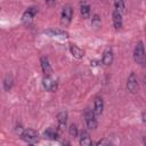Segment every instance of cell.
<instances>
[{
    "label": "cell",
    "instance_id": "obj_8",
    "mask_svg": "<svg viewBox=\"0 0 146 146\" xmlns=\"http://www.w3.org/2000/svg\"><path fill=\"white\" fill-rule=\"evenodd\" d=\"M40 63H41V67H42V71L44 73V75H51L52 74V68H51V65L49 63V59L46 56H42L41 59H40Z\"/></svg>",
    "mask_w": 146,
    "mask_h": 146
},
{
    "label": "cell",
    "instance_id": "obj_22",
    "mask_svg": "<svg viewBox=\"0 0 146 146\" xmlns=\"http://www.w3.org/2000/svg\"><path fill=\"white\" fill-rule=\"evenodd\" d=\"M96 145H97V146H99V145H110V141L106 140V139H102V140H98V141L96 143Z\"/></svg>",
    "mask_w": 146,
    "mask_h": 146
},
{
    "label": "cell",
    "instance_id": "obj_14",
    "mask_svg": "<svg viewBox=\"0 0 146 146\" xmlns=\"http://www.w3.org/2000/svg\"><path fill=\"white\" fill-rule=\"evenodd\" d=\"M43 137L44 138H48V139H51V140H57L59 135H58V131L54 128H48L44 132H43Z\"/></svg>",
    "mask_w": 146,
    "mask_h": 146
},
{
    "label": "cell",
    "instance_id": "obj_19",
    "mask_svg": "<svg viewBox=\"0 0 146 146\" xmlns=\"http://www.w3.org/2000/svg\"><path fill=\"white\" fill-rule=\"evenodd\" d=\"M13 84H14V79H13V76L10 74H8L5 78V80H3V88H5V90H10Z\"/></svg>",
    "mask_w": 146,
    "mask_h": 146
},
{
    "label": "cell",
    "instance_id": "obj_10",
    "mask_svg": "<svg viewBox=\"0 0 146 146\" xmlns=\"http://www.w3.org/2000/svg\"><path fill=\"white\" fill-rule=\"evenodd\" d=\"M103 108H104V102L102 97H97L94 102V110H92L95 115H100L103 113Z\"/></svg>",
    "mask_w": 146,
    "mask_h": 146
},
{
    "label": "cell",
    "instance_id": "obj_4",
    "mask_svg": "<svg viewBox=\"0 0 146 146\" xmlns=\"http://www.w3.org/2000/svg\"><path fill=\"white\" fill-rule=\"evenodd\" d=\"M83 116H84L86 124H87V127L89 129L97 128V120H96V115H95L94 111H91L90 108H86L84 113H83Z\"/></svg>",
    "mask_w": 146,
    "mask_h": 146
},
{
    "label": "cell",
    "instance_id": "obj_5",
    "mask_svg": "<svg viewBox=\"0 0 146 146\" xmlns=\"http://www.w3.org/2000/svg\"><path fill=\"white\" fill-rule=\"evenodd\" d=\"M36 13H38V8H35V7H30L27 10L24 11V14H23V16H22V23H23L24 25H26V26L31 25L32 22H33L34 16L36 15Z\"/></svg>",
    "mask_w": 146,
    "mask_h": 146
},
{
    "label": "cell",
    "instance_id": "obj_21",
    "mask_svg": "<svg viewBox=\"0 0 146 146\" xmlns=\"http://www.w3.org/2000/svg\"><path fill=\"white\" fill-rule=\"evenodd\" d=\"M68 132H70V135L73 137V138H75V137H78V128H76V124H71L70 125V128H68Z\"/></svg>",
    "mask_w": 146,
    "mask_h": 146
},
{
    "label": "cell",
    "instance_id": "obj_17",
    "mask_svg": "<svg viewBox=\"0 0 146 146\" xmlns=\"http://www.w3.org/2000/svg\"><path fill=\"white\" fill-rule=\"evenodd\" d=\"M47 34H50L51 36H64V38H67L68 34L67 32L65 31H62V30H48L46 31Z\"/></svg>",
    "mask_w": 146,
    "mask_h": 146
},
{
    "label": "cell",
    "instance_id": "obj_20",
    "mask_svg": "<svg viewBox=\"0 0 146 146\" xmlns=\"http://www.w3.org/2000/svg\"><path fill=\"white\" fill-rule=\"evenodd\" d=\"M100 24H102L100 17H99L97 14H95V15L92 16V18H91V25H92V27L98 29V27H100Z\"/></svg>",
    "mask_w": 146,
    "mask_h": 146
},
{
    "label": "cell",
    "instance_id": "obj_6",
    "mask_svg": "<svg viewBox=\"0 0 146 146\" xmlns=\"http://www.w3.org/2000/svg\"><path fill=\"white\" fill-rule=\"evenodd\" d=\"M138 80H137V76L135 73H130L128 80H127V89L128 91H130L131 94H135L138 91Z\"/></svg>",
    "mask_w": 146,
    "mask_h": 146
},
{
    "label": "cell",
    "instance_id": "obj_3",
    "mask_svg": "<svg viewBox=\"0 0 146 146\" xmlns=\"http://www.w3.org/2000/svg\"><path fill=\"white\" fill-rule=\"evenodd\" d=\"M72 16H73V7L71 5L64 6L62 10V15H60V24L64 26L68 25L71 23Z\"/></svg>",
    "mask_w": 146,
    "mask_h": 146
},
{
    "label": "cell",
    "instance_id": "obj_15",
    "mask_svg": "<svg viewBox=\"0 0 146 146\" xmlns=\"http://www.w3.org/2000/svg\"><path fill=\"white\" fill-rule=\"evenodd\" d=\"M80 145H82V146L91 145V138H90L89 133L86 130H82L80 132Z\"/></svg>",
    "mask_w": 146,
    "mask_h": 146
},
{
    "label": "cell",
    "instance_id": "obj_13",
    "mask_svg": "<svg viewBox=\"0 0 146 146\" xmlns=\"http://www.w3.org/2000/svg\"><path fill=\"white\" fill-rule=\"evenodd\" d=\"M80 13H81V15H82L83 18H89L90 17L91 8H90V6L86 1H82L80 3Z\"/></svg>",
    "mask_w": 146,
    "mask_h": 146
},
{
    "label": "cell",
    "instance_id": "obj_2",
    "mask_svg": "<svg viewBox=\"0 0 146 146\" xmlns=\"http://www.w3.org/2000/svg\"><path fill=\"white\" fill-rule=\"evenodd\" d=\"M21 137H22V139H23L25 143H27V144H36V143L39 141V135H38V132H36L35 130H33V129H25V130L22 132Z\"/></svg>",
    "mask_w": 146,
    "mask_h": 146
},
{
    "label": "cell",
    "instance_id": "obj_9",
    "mask_svg": "<svg viewBox=\"0 0 146 146\" xmlns=\"http://www.w3.org/2000/svg\"><path fill=\"white\" fill-rule=\"evenodd\" d=\"M57 122H58V129L59 130H63L66 127V122H67V112L66 111H62L60 113H58Z\"/></svg>",
    "mask_w": 146,
    "mask_h": 146
},
{
    "label": "cell",
    "instance_id": "obj_11",
    "mask_svg": "<svg viewBox=\"0 0 146 146\" xmlns=\"http://www.w3.org/2000/svg\"><path fill=\"white\" fill-rule=\"evenodd\" d=\"M102 62H103V64L106 65V66H108V65L112 64V62H113V51H112L111 48H107V49L103 52V59H102Z\"/></svg>",
    "mask_w": 146,
    "mask_h": 146
},
{
    "label": "cell",
    "instance_id": "obj_18",
    "mask_svg": "<svg viewBox=\"0 0 146 146\" xmlns=\"http://www.w3.org/2000/svg\"><path fill=\"white\" fill-rule=\"evenodd\" d=\"M114 7H115V10H117L119 13H121L123 15V13L125 10L124 0H114Z\"/></svg>",
    "mask_w": 146,
    "mask_h": 146
},
{
    "label": "cell",
    "instance_id": "obj_12",
    "mask_svg": "<svg viewBox=\"0 0 146 146\" xmlns=\"http://www.w3.org/2000/svg\"><path fill=\"white\" fill-rule=\"evenodd\" d=\"M112 17H113V24H114V27H115L116 30L121 29V27H122V14L114 9V10H113V15H112Z\"/></svg>",
    "mask_w": 146,
    "mask_h": 146
},
{
    "label": "cell",
    "instance_id": "obj_24",
    "mask_svg": "<svg viewBox=\"0 0 146 146\" xmlns=\"http://www.w3.org/2000/svg\"><path fill=\"white\" fill-rule=\"evenodd\" d=\"M100 1H106V0H100Z\"/></svg>",
    "mask_w": 146,
    "mask_h": 146
},
{
    "label": "cell",
    "instance_id": "obj_7",
    "mask_svg": "<svg viewBox=\"0 0 146 146\" xmlns=\"http://www.w3.org/2000/svg\"><path fill=\"white\" fill-rule=\"evenodd\" d=\"M42 86L48 91H55L57 89V81L51 78V75H44L42 80Z\"/></svg>",
    "mask_w": 146,
    "mask_h": 146
},
{
    "label": "cell",
    "instance_id": "obj_16",
    "mask_svg": "<svg viewBox=\"0 0 146 146\" xmlns=\"http://www.w3.org/2000/svg\"><path fill=\"white\" fill-rule=\"evenodd\" d=\"M70 51H71V54L75 57V58H82L83 56H84V51L82 50V49H80L76 44H70Z\"/></svg>",
    "mask_w": 146,
    "mask_h": 146
},
{
    "label": "cell",
    "instance_id": "obj_1",
    "mask_svg": "<svg viewBox=\"0 0 146 146\" xmlns=\"http://www.w3.org/2000/svg\"><path fill=\"white\" fill-rule=\"evenodd\" d=\"M133 59L137 64L140 66H145L146 58H145V50H144V43L143 41H139L133 50Z\"/></svg>",
    "mask_w": 146,
    "mask_h": 146
},
{
    "label": "cell",
    "instance_id": "obj_23",
    "mask_svg": "<svg viewBox=\"0 0 146 146\" xmlns=\"http://www.w3.org/2000/svg\"><path fill=\"white\" fill-rule=\"evenodd\" d=\"M46 2H47L49 6H51V5H55V0H46Z\"/></svg>",
    "mask_w": 146,
    "mask_h": 146
}]
</instances>
